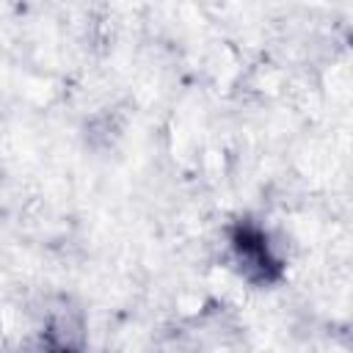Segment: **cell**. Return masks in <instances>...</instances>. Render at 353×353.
I'll use <instances>...</instances> for the list:
<instances>
[{"mask_svg":"<svg viewBox=\"0 0 353 353\" xmlns=\"http://www.w3.org/2000/svg\"><path fill=\"white\" fill-rule=\"evenodd\" d=\"M232 245H234V256L243 265V270H245L248 279L270 281L279 273V262L270 254V245H268V240H265V234L259 229L240 226L237 234H234V240H232Z\"/></svg>","mask_w":353,"mask_h":353,"instance_id":"obj_1","label":"cell"}]
</instances>
